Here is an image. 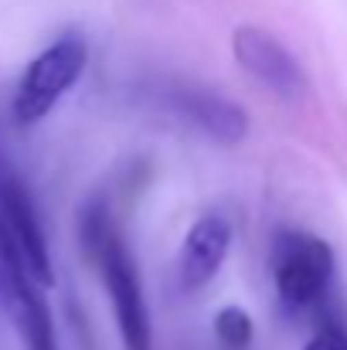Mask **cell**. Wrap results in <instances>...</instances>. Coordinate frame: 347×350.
Wrapping results in <instances>:
<instances>
[{"label": "cell", "mask_w": 347, "mask_h": 350, "mask_svg": "<svg viewBox=\"0 0 347 350\" xmlns=\"http://www.w3.org/2000/svg\"><path fill=\"white\" fill-rule=\"evenodd\" d=\"M79 234H82L86 255H89L92 265L99 269L103 289L110 293L123 347L126 350H153V330H150V313H146L140 272H136V262H133V255H129L123 234L116 232L110 211H106L103 204H89V208L82 211Z\"/></svg>", "instance_id": "cell-1"}, {"label": "cell", "mask_w": 347, "mask_h": 350, "mask_svg": "<svg viewBox=\"0 0 347 350\" xmlns=\"http://www.w3.org/2000/svg\"><path fill=\"white\" fill-rule=\"evenodd\" d=\"M303 350H347V323L344 320H324L320 330L310 337V344Z\"/></svg>", "instance_id": "cell-10"}, {"label": "cell", "mask_w": 347, "mask_h": 350, "mask_svg": "<svg viewBox=\"0 0 347 350\" xmlns=\"http://www.w3.org/2000/svg\"><path fill=\"white\" fill-rule=\"evenodd\" d=\"M0 221L10 232L14 245L21 248L34 279L41 286H51V252H48V238L41 228L34 198L3 157H0Z\"/></svg>", "instance_id": "cell-6"}, {"label": "cell", "mask_w": 347, "mask_h": 350, "mask_svg": "<svg viewBox=\"0 0 347 350\" xmlns=\"http://www.w3.org/2000/svg\"><path fill=\"white\" fill-rule=\"evenodd\" d=\"M231 51L235 62L272 96L279 99H300L307 92V75L300 62L290 55L286 44H279L269 31L262 27H238L231 34Z\"/></svg>", "instance_id": "cell-5"}, {"label": "cell", "mask_w": 347, "mask_h": 350, "mask_svg": "<svg viewBox=\"0 0 347 350\" xmlns=\"http://www.w3.org/2000/svg\"><path fill=\"white\" fill-rule=\"evenodd\" d=\"M269 272L286 313L313 310L334 282V252L324 238L300 228H283L272 238Z\"/></svg>", "instance_id": "cell-3"}, {"label": "cell", "mask_w": 347, "mask_h": 350, "mask_svg": "<svg viewBox=\"0 0 347 350\" xmlns=\"http://www.w3.org/2000/svg\"><path fill=\"white\" fill-rule=\"evenodd\" d=\"M0 306L27 350H62L48 299H44V286L27 269L21 248L14 245L3 221H0Z\"/></svg>", "instance_id": "cell-4"}, {"label": "cell", "mask_w": 347, "mask_h": 350, "mask_svg": "<svg viewBox=\"0 0 347 350\" xmlns=\"http://www.w3.org/2000/svg\"><path fill=\"white\" fill-rule=\"evenodd\" d=\"M231 248V225L222 215H205L184 234L177 255V279L184 289H201L215 279Z\"/></svg>", "instance_id": "cell-7"}, {"label": "cell", "mask_w": 347, "mask_h": 350, "mask_svg": "<svg viewBox=\"0 0 347 350\" xmlns=\"http://www.w3.org/2000/svg\"><path fill=\"white\" fill-rule=\"evenodd\" d=\"M86 62H89V48H86L82 34L68 31V34L55 38L21 72L14 99H10V119L17 126H38L44 116H51V109L82 79Z\"/></svg>", "instance_id": "cell-2"}, {"label": "cell", "mask_w": 347, "mask_h": 350, "mask_svg": "<svg viewBox=\"0 0 347 350\" xmlns=\"http://www.w3.org/2000/svg\"><path fill=\"white\" fill-rule=\"evenodd\" d=\"M252 317L238 306H225L218 317H215V340L222 350H248L252 344Z\"/></svg>", "instance_id": "cell-9"}, {"label": "cell", "mask_w": 347, "mask_h": 350, "mask_svg": "<svg viewBox=\"0 0 347 350\" xmlns=\"http://www.w3.org/2000/svg\"><path fill=\"white\" fill-rule=\"evenodd\" d=\"M164 106L174 116L188 119L191 126H198L205 136L218 139V143H238L245 136V113L205 89H170L164 96Z\"/></svg>", "instance_id": "cell-8"}]
</instances>
